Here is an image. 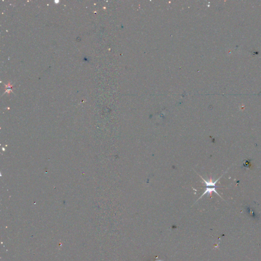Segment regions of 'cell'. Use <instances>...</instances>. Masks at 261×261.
<instances>
[{"instance_id":"1","label":"cell","mask_w":261,"mask_h":261,"mask_svg":"<svg viewBox=\"0 0 261 261\" xmlns=\"http://www.w3.org/2000/svg\"><path fill=\"white\" fill-rule=\"evenodd\" d=\"M197 174L200 176L202 180H203L204 183L205 184L206 188H205V190L204 193L200 196V197L198 198V200H197L196 202H197L199 200H200V198H202V197L204 196L205 195L207 194L211 195L212 194V193L213 192H215V193H216L217 194L221 197V195H219L218 193L217 192V191L216 190V188L217 187L216 186V184L217 183V181H218L219 179L222 177V176L224 174H222V176H221L220 178H219L217 180H216L215 181H213L212 179H210L209 180H205V179H204V178L202 177V176H200V174Z\"/></svg>"}]
</instances>
